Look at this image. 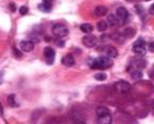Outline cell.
I'll list each match as a JSON object with an SVG mask.
<instances>
[{
  "label": "cell",
  "instance_id": "cell-21",
  "mask_svg": "<svg viewBox=\"0 0 154 124\" xmlns=\"http://www.w3.org/2000/svg\"><path fill=\"white\" fill-rule=\"evenodd\" d=\"M28 12H29V9L26 7H24V5H22V7H20V9H19V13H20V15H22V16H24V15H26L28 14Z\"/></svg>",
  "mask_w": 154,
  "mask_h": 124
},
{
  "label": "cell",
  "instance_id": "cell-5",
  "mask_svg": "<svg viewBox=\"0 0 154 124\" xmlns=\"http://www.w3.org/2000/svg\"><path fill=\"white\" fill-rule=\"evenodd\" d=\"M43 56L47 60L48 64H53L55 60V51L51 46H45L43 49Z\"/></svg>",
  "mask_w": 154,
  "mask_h": 124
},
{
  "label": "cell",
  "instance_id": "cell-3",
  "mask_svg": "<svg viewBox=\"0 0 154 124\" xmlns=\"http://www.w3.org/2000/svg\"><path fill=\"white\" fill-rule=\"evenodd\" d=\"M114 87L120 94H127V93L130 92L131 90V85L129 82L125 81V80H119L114 84Z\"/></svg>",
  "mask_w": 154,
  "mask_h": 124
},
{
  "label": "cell",
  "instance_id": "cell-15",
  "mask_svg": "<svg viewBox=\"0 0 154 124\" xmlns=\"http://www.w3.org/2000/svg\"><path fill=\"white\" fill-rule=\"evenodd\" d=\"M95 111H96V115L97 117H101V116H105V115H108V114H110V111L108 107L103 106V105H100V106H98L96 109H95Z\"/></svg>",
  "mask_w": 154,
  "mask_h": 124
},
{
  "label": "cell",
  "instance_id": "cell-25",
  "mask_svg": "<svg viewBox=\"0 0 154 124\" xmlns=\"http://www.w3.org/2000/svg\"><path fill=\"white\" fill-rule=\"evenodd\" d=\"M135 9H136L137 14H139V15H140V14L143 12V10H141V7H140V5H135Z\"/></svg>",
  "mask_w": 154,
  "mask_h": 124
},
{
  "label": "cell",
  "instance_id": "cell-16",
  "mask_svg": "<svg viewBox=\"0 0 154 124\" xmlns=\"http://www.w3.org/2000/svg\"><path fill=\"white\" fill-rule=\"evenodd\" d=\"M97 122H98V123H100V124H110L112 122L111 114H108V115L98 117V120H97Z\"/></svg>",
  "mask_w": 154,
  "mask_h": 124
},
{
  "label": "cell",
  "instance_id": "cell-7",
  "mask_svg": "<svg viewBox=\"0 0 154 124\" xmlns=\"http://www.w3.org/2000/svg\"><path fill=\"white\" fill-rule=\"evenodd\" d=\"M116 17H117L118 21L126 22L129 17V13L126 7H117V9H116Z\"/></svg>",
  "mask_w": 154,
  "mask_h": 124
},
{
  "label": "cell",
  "instance_id": "cell-10",
  "mask_svg": "<svg viewBox=\"0 0 154 124\" xmlns=\"http://www.w3.org/2000/svg\"><path fill=\"white\" fill-rule=\"evenodd\" d=\"M61 63L66 67H71L75 64V59L72 54H66V56L61 58Z\"/></svg>",
  "mask_w": 154,
  "mask_h": 124
},
{
  "label": "cell",
  "instance_id": "cell-28",
  "mask_svg": "<svg viewBox=\"0 0 154 124\" xmlns=\"http://www.w3.org/2000/svg\"><path fill=\"white\" fill-rule=\"evenodd\" d=\"M3 76H5V72H0V84L3 82Z\"/></svg>",
  "mask_w": 154,
  "mask_h": 124
},
{
  "label": "cell",
  "instance_id": "cell-12",
  "mask_svg": "<svg viewBox=\"0 0 154 124\" xmlns=\"http://www.w3.org/2000/svg\"><path fill=\"white\" fill-rule=\"evenodd\" d=\"M107 13H108V9L106 7H103V5H98L94 10V14L96 16H98V17H103V16L107 15Z\"/></svg>",
  "mask_w": 154,
  "mask_h": 124
},
{
  "label": "cell",
  "instance_id": "cell-4",
  "mask_svg": "<svg viewBox=\"0 0 154 124\" xmlns=\"http://www.w3.org/2000/svg\"><path fill=\"white\" fill-rule=\"evenodd\" d=\"M133 52H134L136 55L138 56H143L146 54V45H145V41L143 39L139 38L136 42L133 44L132 47Z\"/></svg>",
  "mask_w": 154,
  "mask_h": 124
},
{
  "label": "cell",
  "instance_id": "cell-8",
  "mask_svg": "<svg viewBox=\"0 0 154 124\" xmlns=\"http://www.w3.org/2000/svg\"><path fill=\"white\" fill-rule=\"evenodd\" d=\"M35 43L32 42L31 40H22L20 42V49L22 52H26V53H30L34 49Z\"/></svg>",
  "mask_w": 154,
  "mask_h": 124
},
{
  "label": "cell",
  "instance_id": "cell-1",
  "mask_svg": "<svg viewBox=\"0 0 154 124\" xmlns=\"http://www.w3.org/2000/svg\"><path fill=\"white\" fill-rule=\"evenodd\" d=\"M113 65V61L111 58L106 56V57H99L97 59L93 60L91 63V69H108Z\"/></svg>",
  "mask_w": 154,
  "mask_h": 124
},
{
  "label": "cell",
  "instance_id": "cell-17",
  "mask_svg": "<svg viewBox=\"0 0 154 124\" xmlns=\"http://www.w3.org/2000/svg\"><path fill=\"white\" fill-rule=\"evenodd\" d=\"M80 31L85 34H91L93 32V26L89 23H85L80 25Z\"/></svg>",
  "mask_w": 154,
  "mask_h": 124
},
{
  "label": "cell",
  "instance_id": "cell-24",
  "mask_svg": "<svg viewBox=\"0 0 154 124\" xmlns=\"http://www.w3.org/2000/svg\"><path fill=\"white\" fill-rule=\"evenodd\" d=\"M56 45H57L58 47H63L64 46V41L62 40H56Z\"/></svg>",
  "mask_w": 154,
  "mask_h": 124
},
{
  "label": "cell",
  "instance_id": "cell-29",
  "mask_svg": "<svg viewBox=\"0 0 154 124\" xmlns=\"http://www.w3.org/2000/svg\"><path fill=\"white\" fill-rule=\"evenodd\" d=\"M150 13H151V14H154V3L151 5V7H150Z\"/></svg>",
  "mask_w": 154,
  "mask_h": 124
},
{
  "label": "cell",
  "instance_id": "cell-26",
  "mask_svg": "<svg viewBox=\"0 0 154 124\" xmlns=\"http://www.w3.org/2000/svg\"><path fill=\"white\" fill-rule=\"evenodd\" d=\"M148 49H149V51L150 52H152V53H154V42H151L149 44V47H148Z\"/></svg>",
  "mask_w": 154,
  "mask_h": 124
},
{
  "label": "cell",
  "instance_id": "cell-20",
  "mask_svg": "<svg viewBox=\"0 0 154 124\" xmlns=\"http://www.w3.org/2000/svg\"><path fill=\"white\" fill-rule=\"evenodd\" d=\"M94 79L97 81H105L107 79V74L105 73H97L94 75Z\"/></svg>",
  "mask_w": 154,
  "mask_h": 124
},
{
  "label": "cell",
  "instance_id": "cell-9",
  "mask_svg": "<svg viewBox=\"0 0 154 124\" xmlns=\"http://www.w3.org/2000/svg\"><path fill=\"white\" fill-rule=\"evenodd\" d=\"M52 5H53V0H42V2L38 5V7L43 13H50L52 11Z\"/></svg>",
  "mask_w": 154,
  "mask_h": 124
},
{
  "label": "cell",
  "instance_id": "cell-27",
  "mask_svg": "<svg viewBox=\"0 0 154 124\" xmlns=\"http://www.w3.org/2000/svg\"><path fill=\"white\" fill-rule=\"evenodd\" d=\"M9 7H11V11L12 12H16V7H15V4H14V3H10Z\"/></svg>",
  "mask_w": 154,
  "mask_h": 124
},
{
  "label": "cell",
  "instance_id": "cell-13",
  "mask_svg": "<svg viewBox=\"0 0 154 124\" xmlns=\"http://www.w3.org/2000/svg\"><path fill=\"white\" fill-rule=\"evenodd\" d=\"M106 54H107L108 57H110L111 59L112 58H116L118 56L117 49H116L114 46H108L107 49H106Z\"/></svg>",
  "mask_w": 154,
  "mask_h": 124
},
{
  "label": "cell",
  "instance_id": "cell-19",
  "mask_svg": "<svg viewBox=\"0 0 154 124\" xmlns=\"http://www.w3.org/2000/svg\"><path fill=\"white\" fill-rule=\"evenodd\" d=\"M108 23L106 21H98V23H97V30L99 31V32H105L106 30L108 28Z\"/></svg>",
  "mask_w": 154,
  "mask_h": 124
},
{
  "label": "cell",
  "instance_id": "cell-22",
  "mask_svg": "<svg viewBox=\"0 0 154 124\" xmlns=\"http://www.w3.org/2000/svg\"><path fill=\"white\" fill-rule=\"evenodd\" d=\"M124 34H126L125 36H127V35H128L129 38H131V37H133V35H134V31L131 30V28H127V30L124 32Z\"/></svg>",
  "mask_w": 154,
  "mask_h": 124
},
{
  "label": "cell",
  "instance_id": "cell-6",
  "mask_svg": "<svg viewBox=\"0 0 154 124\" xmlns=\"http://www.w3.org/2000/svg\"><path fill=\"white\" fill-rule=\"evenodd\" d=\"M82 44L85 45L88 49H92V47L96 46L97 44V38L94 35H86V36L82 38Z\"/></svg>",
  "mask_w": 154,
  "mask_h": 124
},
{
  "label": "cell",
  "instance_id": "cell-2",
  "mask_svg": "<svg viewBox=\"0 0 154 124\" xmlns=\"http://www.w3.org/2000/svg\"><path fill=\"white\" fill-rule=\"evenodd\" d=\"M68 28H66L62 24H55V25L52 28V34L58 39H62L66 36H68Z\"/></svg>",
  "mask_w": 154,
  "mask_h": 124
},
{
  "label": "cell",
  "instance_id": "cell-11",
  "mask_svg": "<svg viewBox=\"0 0 154 124\" xmlns=\"http://www.w3.org/2000/svg\"><path fill=\"white\" fill-rule=\"evenodd\" d=\"M129 73H130L131 77L133 78V79L135 80H138V79H141V77H143V73H141L139 69H133V67H130L129 66Z\"/></svg>",
  "mask_w": 154,
  "mask_h": 124
},
{
  "label": "cell",
  "instance_id": "cell-18",
  "mask_svg": "<svg viewBox=\"0 0 154 124\" xmlns=\"http://www.w3.org/2000/svg\"><path fill=\"white\" fill-rule=\"evenodd\" d=\"M8 103L11 107H17L18 106V103L17 100H16V96L14 94H11L9 97H8Z\"/></svg>",
  "mask_w": 154,
  "mask_h": 124
},
{
  "label": "cell",
  "instance_id": "cell-23",
  "mask_svg": "<svg viewBox=\"0 0 154 124\" xmlns=\"http://www.w3.org/2000/svg\"><path fill=\"white\" fill-rule=\"evenodd\" d=\"M14 55H15V57L16 58H21L22 57V53L19 51V49H17L16 47H14Z\"/></svg>",
  "mask_w": 154,
  "mask_h": 124
},
{
  "label": "cell",
  "instance_id": "cell-14",
  "mask_svg": "<svg viewBox=\"0 0 154 124\" xmlns=\"http://www.w3.org/2000/svg\"><path fill=\"white\" fill-rule=\"evenodd\" d=\"M107 23H108V25L112 26V28L116 26L118 24L117 17H116L115 15H113V14H110V15L108 16V18H107Z\"/></svg>",
  "mask_w": 154,
  "mask_h": 124
},
{
  "label": "cell",
  "instance_id": "cell-30",
  "mask_svg": "<svg viewBox=\"0 0 154 124\" xmlns=\"http://www.w3.org/2000/svg\"><path fill=\"white\" fill-rule=\"evenodd\" d=\"M152 106H153V108H154V101H153V103H152Z\"/></svg>",
  "mask_w": 154,
  "mask_h": 124
}]
</instances>
